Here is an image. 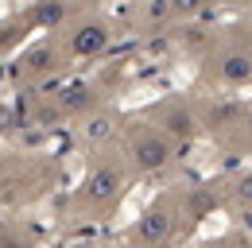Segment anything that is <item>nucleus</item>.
Instances as JSON below:
<instances>
[{"label": "nucleus", "instance_id": "nucleus-5", "mask_svg": "<svg viewBox=\"0 0 252 248\" xmlns=\"http://www.w3.org/2000/svg\"><path fill=\"white\" fill-rule=\"evenodd\" d=\"M167 237H171V214H167V210H148L144 221L136 225V241L144 248H156V245H163Z\"/></svg>", "mask_w": 252, "mask_h": 248}, {"label": "nucleus", "instance_id": "nucleus-4", "mask_svg": "<svg viewBox=\"0 0 252 248\" xmlns=\"http://www.w3.org/2000/svg\"><path fill=\"white\" fill-rule=\"evenodd\" d=\"M117 194H121V171L117 167H97V171H90V179H86V202L105 206Z\"/></svg>", "mask_w": 252, "mask_h": 248}, {"label": "nucleus", "instance_id": "nucleus-1", "mask_svg": "<svg viewBox=\"0 0 252 248\" xmlns=\"http://www.w3.org/2000/svg\"><path fill=\"white\" fill-rule=\"evenodd\" d=\"M175 155V140H167L159 128H140L132 136V159L140 171H163Z\"/></svg>", "mask_w": 252, "mask_h": 248}, {"label": "nucleus", "instance_id": "nucleus-6", "mask_svg": "<svg viewBox=\"0 0 252 248\" xmlns=\"http://www.w3.org/2000/svg\"><path fill=\"white\" fill-rule=\"evenodd\" d=\"M70 47H74V55H101L105 47H109V28L105 24H82V28H74V39H70Z\"/></svg>", "mask_w": 252, "mask_h": 248}, {"label": "nucleus", "instance_id": "nucleus-3", "mask_svg": "<svg viewBox=\"0 0 252 248\" xmlns=\"http://www.w3.org/2000/svg\"><path fill=\"white\" fill-rule=\"evenodd\" d=\"M214 62H218L214 74H218V82H225V86H245V82H252V55L249 51H225Z\"/></svg>", "mask_w": 252, "mask_h": 248}, {"label": "nucleus", "instance_id": "nucleus-7", "mask_svg": "<svg viewBox=\"0 0 252 248\" xmlns=\"http://www.w3.org/2000/svg\"><path fill=\"white\" fill-rule=\"evenodd\" d=\"M167 4H171L175 16H198V12H206L214 0H167Z\"/></svg>", "mask_w": 252, "mask_h": 248}, {"label": "nucleus", "instance_id": "nucleus-2", "mask_svg": "<svg viewBox=\"0 0 252 248\" xmlns=\"http://www.w3.org/2000/svg\"><path fill=\"white\" fill-rule=\"evenodd\" d=\"M156 128L167 136V140L187 144V140H194V132H198V117L190 113L183 101H167V105L156 113Z\"/></svg>", "mask_w": 252, "mask_h": 248}]
</instances>
